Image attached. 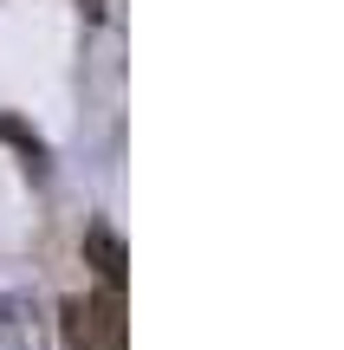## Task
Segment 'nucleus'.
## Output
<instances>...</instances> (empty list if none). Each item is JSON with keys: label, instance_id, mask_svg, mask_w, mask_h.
Here are the masks:
<instances>
[{"label": "nucleus", "instance_id": "obj_1", "mask_svg": "<svg viewBox=\"0 0 344 350\" xmlns=\"http://www.w3.org/2000/svg\"><path fill=\"white\" fill-rule=\"evenodd\" d=\"M59 338H65V350H124V292L104 286L98 299H65Z\"/></svg>", "mask_w": 344, "mask_h": 350}, {"label": "nucleus", "instance_id": "obj_2", "mask_svg": "<svg viewBox=\"0 0 344 350\" xmlns=\"http://www.w3.org/2000/svg\"><path fill=\"white\" fill-rule=\"evenodd\" d=\"M85 266H98L104 286L124 292V279H130V247H124V240H117L104 221H91V227H85Z\"/></svg>", "mask_w": 344, "mask_h": 350}, {"label": "nucleus", "instance_id": "obj_3", "mask_svg": "<svg viewBox=\"0 0 344 350\" xmlns=\"http://www.w3.org/2000/svg\"><path fill=\"white\" fill-rule=\"evenodd\" d=\"M0 338L7 350H46V331H39V312L13 292H0Z\"/></svg>", "mask_w": 344, "mask_h": 350}, {"label": "nucleus", "instance_id": "obj_4", "mask_svg": "<svg viewBox=\"0 0 344 350\" xmlns=\"http://www.w3.org/2000/svg\"><path fill=\"white\" fill-rule=\"evenodd\" d=\"M0 137H7V143H13V150H20V156H26V169H33V175H46V143H39V137H33V130H26V124H20V117H7V111H0Z\"/></svg>", "mask_w": 344, "mask_h": 350}, {"label": "nucleus", "instance_id": "obj_5", "mask_svg": "<svg viewBox=\"0 0 344 350\" xmlns=\"http://www.w3.org/2000/svg\"><path fill=\"white\" fill-rule=\"evenodd\" d=\"M85 13H91V20H98V13H104V0H85Z\"/></svg>", "mask_w": 344, "mask_h": 350}]
</instances>
